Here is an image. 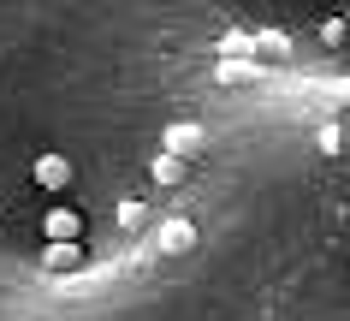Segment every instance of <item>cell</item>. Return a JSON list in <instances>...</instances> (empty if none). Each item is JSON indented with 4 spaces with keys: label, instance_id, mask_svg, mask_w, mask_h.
Listing matches in <instances>:
<instances>
[{
    "label": "cell",
    "instance_id": "1",
    "mask_svg": "<svg viewBox=\"0 0 350 321\" xmlns=\"http://www.w3.org/2000/svg\"><path fill=\"white\" fill-rule=\"evenodd\" d=\"M83 262H90V256H83L77 238H48V250H42V268H48V274H77Z\"/></svg>",
    "mask_w": 350,
    "mask_h": 321
},
{
    "label": "cell",
    "instance_id": "2",
    "mask_svg": "<svg viewBox=\"0 0 350 321\" xmlns=\"http://www.w3.org/2000/svg\"><path fill=\"white\" fill-rule=\"evenodd\" d=\"M154 250H161V256H185V250H196V227H190V220H161Z\"/></svg>",
    "mask_w": 350,
    "mask_h": 321
},
{
    "label": "cell",
    "instance_id": "3",
    "mask_svg": "<svg viewBox=\"0 0 350 321\" xmlns=\"http://www.w3.org/2000/svg\"><path fill=\"white\" fill-rule=\"evenodd\" d=\"M267 72L261 60H250V54H220V66H214V77L220 84H256V77Z\"/></svg>",
    "mask_w": 350,
    "mask_h": 321
},
{
    "label": "cell",
    "instance_id": "4",
    "mask_svg": "<svg viewBox=\"0 0 350 321\" xmlns=\"http://www.w3.org/2000/svg\"><path fill=\"white\" fill-rule=\"evenodd\" d=\"M36 185L42 190H66L72 185V161L66 155H36Z\"/></svg>",
    "mask_w": 350,
    "mask_h": 321
},
{
    "label": "cell",
    "instance_id": "5",
    "mask_svg": "<svg viewBox=\"0 0 350 321\" xmlns=\"http://www.w3.org/2000/svg\"><path fill=\"white\" fill-rule=\"evenodd\" d=\"M166 149L172 155H202V125H166Z\"/></svg>",
    "mask_w": 350,
    "mask_h": 321
},
{
    "label": "cell",
    "instance_id": "6",
    "mask_svg": "<svg viewBox=\"0 0 350 321\" xmlns=\"http://www.w3.org/2000/svg\"><path fill=\"white\" fill-rule=\"evenodd\" d=\"M250 54H256L261 60V66H267V60H285V54H291V36H285V30H261V36H250Z\"/></svg>",
    "mask_w": 350,
    "mask_h": 321
},
{
    "label": "cell",
    "instance_id": "7",
    "mask_svg": "<svg viewBox=\"0 0 350 321\" xmlns=\"http://www.w3.org/2000/svg\"><path fill=\"white\" fill-rule=\"evenodd\" d=\"M77 232H83V220L72 208H48V238H77Z\"/></svg>",
    "mask_w": 350,
    "mask_h": 321
},
{
    "label": "cell",
    "instance_id": "8",
    "mask_svg": "<svg viewBox=\"0 0 350 321\" xmlns=\"http://www.w3.org/2000/svg\"><path fill=\"white\" fill-rule=\"evenodd\" d=\"M178 179H185V155H154V185H178Z\"/></svg>",
    "mask_w": 350,
    "mask_h": 321
},
{
    "label": "cell",
    "instance_id": "9",
    "mask_svg": "<svg viewBox=\"0 0 350 321\" xmlns=\"http://www.w3.org/2000/svg\"><path fill=\"white\" fill-rule=\"evenodd\" d=\"M143 220H148V203H137V196H131V203H119V227H143Z\"/></svg>",
    "mask_w": 350,
    "mask_h": 321
},
{
    "label": "cell",
    "instance_id": "10",
    "mask_svg": "<svg viewBox=\"0 0 350 321\" xmlns=\"http://www.w3.org/2000/svg\"><path fill=\"white\" fill-rule=\"evenodd\" d=\"M321 149L338 155V149H345V131H338V125H327V131H321Z\"/></svg>",
    "mask_w": 350,
    "mask_h": 321
},
{
    "label": "cell",
    "instance_id": "11",
    "mask_svg": "<svg viewBox=\"0 0 350 321\" xmlns=\"http://www.w3.org/2000/svg\"><path fill=\"white\" fill-rule=\"evenodd\" d=\"M220 54H250V36H226V42H220ZM250 60H256V54H250Z\"/></svg>",
    "mask_w": 350,
    "mask_h": 321
}]
</instances>
